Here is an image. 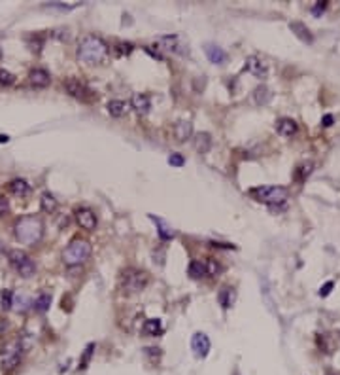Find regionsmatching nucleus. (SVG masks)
Wrapping results in <instances>:
<instances>
[{
	"label": "nucleus",
	"mask_w": 340,
	"mask_h": 375,
	"mask_svg": "<svg viewBox=\"0 0 340 375\" xmlns=\"http://www.w3.org/2000/svg\"><path fill=\"white\" fill-rule=\"evenodd\" d=\"M77 59L85 65H101L108 57V46L101 36L95 34H85L77 42Z\"/></svg>",
	"instance_id": "1"
},
{
	"label": "nucleus",
	"mask_w": 340,
	"mask_h": 375,
	"mask_svg": "<svg viewBox=\"0 0 340 375\" xmlns=\"http://www.w3.org/2000/svg\"><path fill=\"white\" fill-rule=\"evenodd\" d=\"M16 239L21 244H36V242L42 241L44 237V222L40 216H34V214H27V216H21V218L16 222Z\"/></svg>",
	"instance_id": "2"
},
{
	"label": "nucleus",
	"mask_w": 340,
	"mask_h": 375,
	"mask_svg": "<svg viewBox=\"0 0 340 375\" xmlns=\"http://www.w3.org/2000/svg\"><path fill=\"white\" fill-rule=\"evenodd\" d=\"M91 250H93L91 248V242L76 237V239H72L68 242V246L62 252V262H64V266L68 267L79 266L91 256Z\"/></svg>",
	"instance_id": "3"
},
{
	"label": "nucleus",
	"mask_w": 340,
	"mask_h": 375,
	"mask_svg": "<svg viewBox=\"0 0 340 375\" xmlns=\"http://www.w3.org/2000/svg\"><path fill=\"white\" fill-rule=\"evenodd\" d=\"M249 196L253 197L255 201L267 203L269 207H276V205L286 203L289 192H287V188L282 186H259V188H251L249 190Z\"/></svg>",
	"instance_id": "4"
},
{
	"label": "nucleus",
	"mask_w": 340,
	"mask_h": 375,
	"mask_svg": "<svg viewBox=\"0 0 340 375\" xmlns=\"http://www.w3.org/2000/svg\"><path fill=\"white\" fill-rule=\"evenodd\" d=\"M149 284V275L146 271H140V269H125L123 275H121V288L129 294H138Z\"/></svg>",
	"instance_id": "5"
},
{
	"label": "nucleus",
	"mask_w": 340,
	"mask_h": 375,
	"mask_svg": "<svg viewBox=\"0 0 340 375\" xmlns=\"http://www.w3.org/2000/svg\"><path fill=\"white\" fill-rule=\"evenodd\" d=\"M23 345L19 339H12V341H6L0 349V362H2V367L4 369H14V367L21 362V352H23Z\"/></svg>",
	"instance_id": "6"
},
{
	"label": "nucleus",
	"mask_w": 340,
	"mask_h": 375,
	"mask_svg": "<svg viewBox=\"0 0 340 375\" xmlns=\"http://www.w3.org/2000/svg\"><path fill=\"white\" fill-rule=\"evenodd\" d=\"M8 260H10V264L14 266V269H16L21 277H32L34 271H36L34 262H32V258L25 252V250H19V248L10 250Z\"/></svg>",
	"instance_id": "7"
},
{
	"label": "nucleus",
	"mask_w": 340,
	"mask_h": 375,
	"mask_svg": "<svg viewBox=\"0 0 340 375\" xmlns=\"http://www.w3.org/2000/svg\"><path fill=\"white\" fill-rule=\"evenodd\" d=\"M64 89H66V93H68L70 97L79 99V101H93V99H97L93 95V91L85 86L81 80H77V78L64 80Z\"/></svg>",
	"instance_id": "8"
},
{
	"label": "nucleus",
	"mask_w": 340,
	"mask_h": 375,
	"mask_svg": "<svg viewBox=\"0 0 340 375\" xmlns=\"http://www.w3.org/2000/svg\"><path fill=\"white\" fill-rule=\"evenodd\" d=\"M74 214H76L77 226L81 227V229H85V231H93L95 227H97V216H95V212L91 211V209L81 207V209H76Z\"/></svg>",
	"instance_id": "9"
},
{
	"label": "nucleus",
	"mask_w": 340,
	"mask_h": 375,
	"mask_svg": "<svg viewBox=\"0 0 340 375\" xmlns=\"http://www.w3.org/2000/svg\"><path fill=\"white\" fill-rule=\"evenodd\" d=\"M246 71L249 72L251 76H255V78L265 80L269 76V65L265 61H261L259 57L251 55V57H247L246 59Z\"/></svg>",
	"instance_id": "10"
},
{
	"label": "nucleus",
	"mask_w": 340,
	"mask_h": 375,
	"mask_svg": "<svg viewBox=\"0 0 340 375\" xmlns=\"http://www.w3.org/2000/svg\"><path fill=\"white\" fill-rule=\"evenodd\" d=\"M191 349H193L195 356L197 358H206L210 352V339L206 334L202 332H197L193 337H191Z\"/></svg>",
	"instance_id": "11"
},
{
	"label": "nucleus",
	"mask_w": 340,
	"mask_h": 375,
	"mask_svg": "<svg viewBox=\"0 0 340 375\" xmlns=\"http://www.w3.org/2000/svg\"><path fill=\"white\" fill-rule=\"evenodd\" d=\"M159 44L162 46V49L172 51V53H178V55L187 53V46H184V42L180 40V36H161Z\"/></svg>",
	"instance_id": "12"
},
{
	"label": "nucleus",
	"mask_w": 340,
	"mask_h": 375,
	"mask_svg": "<svg viewBox=\"0 0 340 375\" xmlns=\"http://www.w3.org/2000/svg\"><path fill=\"white\" fill-rule=\"evenodd\" d=\"M29 82H31L32 87H47L49 86V82H51V76H49V72L44 71V69H34V71H31V74H29Z\"/></svg>",
	"instance_id": "13"
},
{
	"label": "nucleus",
	"mask_w": 340,
	"mask_h": 375,
	"mask_svg": "<svg viewBox=\"0 0 340 375\" xmlns=\"http://www.w3.org/2000/svg\"><path fill=\"white\" fill-rule=\"evenodd\" d=\"M204 53L208 57V61L214 62V65H223L227 61V53L219 46H216V44H206L204 46Z\"/></svg>",
	"instance_id": "14"
},
{
	"label": "nucleus",
	"mask_w": 340,
	"mask_h": 375,
	"mask_svg": "<svg viewBox=\"0 0 340 375\" xmlns=\"http://www.w3.org/2000/svg\"><path fill=\"white\" fill-rule=\"evenodd\" d=\"M276 131H278V135L289 139V137H293L299 131V127H297V123H295L291 117H282V119L276 121Z\"/></svg>",
	"instance_id": "15"
},
{
	"label": "nucleus",
	"mask_w": 340,
	"mask_h": 375,
	"mask_svg": "<svg viewBox=\"0 0 340 375\" xmlns=\"http://www.w3.org/2000/svg\"><path fill=\"white\" fill-rule=\"evenodd\" d=\"M10 192L14 194L16 197H19V199H23V197H29L31 196V184L27 182V180L23 178H16L10 182Z\"/></svg>",
	"instance_id": "16"
},
{
	"label": "nucleus",
	"mask_w": 340,
	"mask_h": 375,
	"mask_svg": "<svg viewBox=\"0 0 340 375\" xmlns=\"http://www.w3.org/2000/svg\"><path fill=\"white\" fill-rule=\"evenodd\" d=\"M193 135V123L191 121H178L174 125V139L178 142H186Z\"/></svg>",
	"instance_id": "17"
},
{
	"label": "nucleus",
	"mask_w": 340,
	"mask_h": 375,
	"mask_svg": "<svg viewBox=\"0 0 340 375\" xmlns=\"http://www.w3.org/2000/svg\"><path fill=\"white\" fill-rule=\"evenodd\" d=\"M131 104L138 114H147L149 108H151V101H149V97L146 93H134L131 99Z\"/></svg>",
	"instance_id": "18"
},
{
	"label": "nucleus",
	"mask_w": 340,
	"mask_h": 375,
	"mask_svg": "<svg viewBox=\"0 0 340 375\" xmlns=\"http://www.w3.org/2000/svg\"><path fill=\"white\" fill-rule=\"evenodd\" d=\"M289 29H291V32H295L302 42H306V44H312V42H314L312 32H310L308 27L304 23H301V21H291V23H289Z\"/></svg>",
	"instance_id": "19"
},
{
	"label": "nucleus",
	"mask_w": 340,
	"mask_h": 375,
	"mask_svg": "<svg viewBox=\"0 0 340 375\" xmlns=\"http://www.w3.org/2000/svg\"><path fill=\"white\" fill-rule=\"evenodd\" d=\"M271 99H272V91L267 86H259L253 91V101H255V104H259V106L269 104Z\"/></svg>",
	"instance_id": "20"
},
{
	"label": "nucleus",
	"mask_w": 340,
	"mask_h": 375,
	"mask_svg": "<svg viewBox=\"0 0 340 375\" xmlns=\"http://www.w3.org/2000/svg\"><path fill=\"white\" fill-rule=\"evenodd\" d=\"M142 330H144V334H146V336H161V334H162V324H161V321H159V319H147V321L144 322Z\"/></svg>",
	"instance_id": "21"
},
{
	"label": "nucleus",
	"mask_w": 340,
	"mask_h": 375,
	"mask_svg": "<svg viewBox=\"0 0 340 375\" xmlns=\"http://www.w3.org/2000/svg\"><path fill=\"white\" fill-rule=\"evenodd\" d=\"M195 148L201 154H206L210 148H212V137L208 133H199L195 137Z\"/></svg>",
	"instance_id": "22"
},
{
	"label": "nucleus",
	"mask_w": 340,
	"mask_h": 375,
	"mask_svg": "<svg viewBox=\"0 0 340 375\" xmlns=\"http://www.w3.org/2000/svg\"><path fill=\"white\" fill-rule=\"evenodd\" d=\"M187 273L191 275L193 279H201V277H204V275H208L206 262H199V260L191 262V264H189V269H187Z\"/></svg>",
	"instance_id": "23"
},
{
	"label": "nucleus",
	"mask_w": 340,
	"mask_h": 375,
	"mask_svg": "<svg viewBox=\"0 0 340 375\" xmlns=\"http://www.w3.org/2000/svg\"><path fill=\"white\" fill-rule=\"evenodd\" d=\"M106 108H108L110 116L121 117V116H125V112H127V102L125 101H110Z\"/></svg>",
	"instance_id": "24"
},
{
	"label": "nucleus",
	"mask_w": 340,
	"mask_h": 375,
	"mask_svg": "<svg viewBox=\"0 0 340 375\" xmlns=\"http://www.w3.org/2000/svg\"><path fill=\"white\" fill-rule=\"evenodd\" d=\"M149 218L153 220L155 224H157V227H159V237H161V239L168 241V239H172V237H174V231H172V229H170V226H166V224H164L161 218H157V216H153V214H149Z\"/></svg>",
	"instance_id": "25"
},
{
	"label": "nucleus",
	"mask_w": 340,
	"mask_h": 375,
	"mask_svg": "<svg viewBox=\"0 0 340 375\" xmlns=\"http://www.w3.org/2000/svg\"><path fill=\"white\" fill-rule=\"evenodd\" d=\"M40 207H42V211L44 212H55L57 211V199H55L51 194H44L42 196V199H40Z\"/></svg>",
	"instance_id": "26"
},
{
	"label": "nucleus",
	"mask_w": 340,
	"mask_h": 375,
	"mask_svg": "<svg viewBox=\"0 0 340 375\" xmlns=\"http://www.w3.org/2000/svg\"><path fill=\"white\" fill-rule=\"evenodd\" d=\"M49 303H51V296L49 294H40L34 301V309L38 312H46L49 309Z\"/></svg>",
	"instance_id": "27"
},
{
	"label": "nucleus",
	"mask_w": 340,
	"mask_h": 375,
	"mask_svg": "<svg viewBox=\"0 0 340 375\" xmlns=\"http://www.w3.org/2000/svg\"><path fill=\"white\" fill-rule=\"evenodd\" d=\"M0 303H2V309H12V305H14V294H12V290H2Z\"/></svg>",
	"instance_id": "28"
},
{
	"label": "nucleus",
	"mask_w": 340,
	"mask_h": 375,
	"mask_svg": "<svg viewBox=\"0 0 340 375\" xmlns=\"http://www.w3.org/2000/svg\"><path fill=\"white\" fill-rule=\"evenodd\" d=\"M232 296H234V294L231 292V288H223L221 292H219V303L223 305L225 309H227V307H231Z\"/></svg>",
	"instance_id": "29"
},
{
	"label": "nucleus",
	"mask_w": 340,
	"mask_h": 375,
	"mask_svg": "<svg viewBox=\"0 0 340 375\" xmlns=\"http://www.w3.org/2000/svg\"><path fill=\"white\" fill-rule=\"evenodd\" d=\"M14 82H16V76L12 72L6 71V69H0V84L2 86H12Z\"/></svg>",
	"instance_id": "30"
},
{
	"label": "nucleus",
	"mask_w": 340,
	"mask_h": 375,
	"mask_svg": "<svg viewBox=\"0 0 340 375\" xmlns=\"http://www.w3.org/2000/svg\"><path fill=\"white\" fill-rule=\"evenodd\" d=\"M312 169H314V163H312V161H306V163H302L301 167H299V180H304L306 176H310Z\"/></svg>",
	"instance_id": "31"
},
{
	"label": "nucleus",
	"mask_w": 340,
	"mask_h": 375,
	"mask_svg": "<svg viewBox=\"0 0 340 375\" xmlns=\"http://www.w3.org/2000/svg\"><path fill=\"white\" fill-rule=\"evenodd\" d=\"M168 163L172 165V167H184L186 159H184V156H182V154H170Z\"/></svg>",
	"instance_id": "32"
},
{
	"label": "nucleus",
	"mask_w": 340,
	"mask_h": 375,
	"mask_svg": "<svg viewBox=\"0 0 340 375\" xmlns=\"http://www.w3.org/2000/svg\"><path fill=\"white\" fill-rule=\"evenodd\" d=\"M132 51V44H129V42H121V44H117L116 46V53L117 55H129Z\"/></svg>",
	"instance_id": "33"
},
{
	"label": "nucleus",
	"mask_w": 340,
	"mask_h": 375,
	"mask_svg": "<svg viewBox=\"0 0 340 375\" xmlns=\"http://www.w3.org/2000/svg\"><path fill=\"white\" fill-rule=\"evenodd\" d=\"M93 349H95V345H89V347L85 349L83 358H81V362H79V369H83V367H87V364H89V358H91V354H93Z\"/></svg>",
	"instance_id": "34"
},
{
	"label": "nucleus",
	"mask_w": 340,
	"mask_h": 375,
	"mask_svg": "<svg viewBox=\"0 0 340 375\" xmlns=\"http://www.w3.org/2000/svg\"><path fill=\"white\" fill-rule=\"evenodd\" d=\"M10 211V203L6 197H0V216H4V214H8Z\"/></svg>",
	"instance_id": "35"
},
{
	"label": "nucleus",
	"mask_w": 340,
	"mask_h": 375,
	"mask_svg": "<svg viewBox=\"0 0 340 375\" xmlns=\"http://www.w3.org/2000/svg\"><path fill=\"white\" fill-rule=\"evenodd\" d=\"M332 286H334V284H332V281H329V282H325V284H323V286H321V290H319V296H329V294H331V290H332Z\"/></svg>",
	"instance_id": "36"
},
{
	"label": "nucleus",
	"mask_w": 340,
	"mask_h": 375,
	"mask_svg": "<svg viewBox=\"0 0 340 375\" xmlns=\"http://www.w3.org/2000/svg\"><path fill=\"white\" fill-rule=\"evenodd\" d=\"M325 8H327V2H317V4H316V6H314V8H312V14H314V16H319V14H323V10Z\"/></svg>",
	"instance_id": "37"
},
{
	"label": "nucleus",
	"mask_w": 340,
	"mask_h": 375,
	"mask_svg": "<svg viewBox=\"0 0 340 375\" xmlns=\"http://www.w3.org/2000/svg\"><path fill=\"white\" fill-rule=\"evenodd\" d=\"M332 121H334V117H332L331 114H327V116H323V119H321V123H323V127H331Z\"/></svg>",
	"instance_id": "38"
},
{
	"label": "nucleus",
	"mask_w": 340,
	"mask_h": 375,
	"mask_svg": "<svg viewBox=\"0 0 340 375\" xmlns=\"http://www.w3.org/2000/svg\"><path fill=\"white\" fill-rule=\"evenodd\" d=\"M6 328H8V321H6V319H2V317H0V336H2V334H4V332H6Z\"/></svg>",
	"instance_id": "39"
},
{
	"label": "nucleus",
	"mask_w": 340,
	"mask_h": 375,
	"mask_svg": "<svg viewBox=\"0 0 340 375\" xmlns=\"http://www.w3.org/2000/svg\"><path fill=\"white\" fill-rule=\"evenodd\" d=\"M2 142H8V137H6V135H0V144H2Z\"/></svg>",
	"instance_id": "40"
},
{
	"label": "nucleus",
	"mask_w": 340,
	"mask_h": 375,
	"mask_svg": "<svg viewBox=\"0 0 340 375\" xmlns=\"http://www.w3.org/2000/svg\"><path fill=\"white\" fill-rule=\"evenodd\" d=\"M0 59H2V49H0Z\"/></svg>",
	"instance_id": "41"
}]
</instances>
